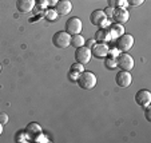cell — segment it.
<instances>
[{"instance_id":"6da1fadb","label":"cell","mask_w":151,"mask_h":143,"mask_svg":"<svg viewBox=\"0 0 151 143\" xmlns=\"http://www.w3.org/2000/svg\"><path fill=\"white\" fill-rule=\"evenodd\" d=\"M78 86L83 90H92L98 83L96 75L91 71H83L80 72L79 78H78Z\"/></svg>"},{"instance_id":"7a4b0ae2","label":"cell","mask_w":151,"mask_h":143,"mask_svg":"<svg viewBox=\"0 0 151 143\" xmlns=\"http://www.w3.org/2000/svg\"><path fill=\"white\" fill-rule=\"evenodd\" d=\"M135 66V62H134V57L131 56L130 54H123L118 55L116 57V67H119L122 71H131Z\"/></svg>"},{"instance_id":"3957f363","label":"cell","mask_w":151,"mask_h":143,"mask_svg":"<svg viewBox=\"0 0 151 143\" xmlns=\"http://www.w3.org/2000/svg\"><path fill=\"white\" fill-rule=\"evenodd\" d=\"M71 42V35L67 34L66 31H59L52 36V43L58 48H67Z\"/></svg>"},{"instance_id":"277c9868","label":"cell","mask_w":151,"mask_h":143,"mask_svg":"<svg viewBox=\"0 0 151 143\" xmlns=\"http://www.w3.org/2000/svg\"><path fill=\"white\" fill-rule=\"evenodd\" d=\"M134 46V36L128 34H123L118 37L116 40V48L120 52H127L132 48Z\"/></svg>"},{"instance_id":"5b68a950","label":"cell","mask_w":151,"mask_h":143,"mask_svg":"<svg viewBox=\"0 0 151 143\" xmlns=\"http://www.w3.org/2000/svg\"><path fill=\"white\" fill-rule=\"evenodd\" d=\"M76 50V52H75V62H78V63L80 64H87L91 60V50L88 48V47H86V46H82L79 47V48H75Z\"/></svg>"},{"instance_id":"8992f818","label":"cell","mask_w":151,"mask_h":143,"mask_svg":"<svg viewBox=\"0 0 151 143\" xmlns=\"http://www.w3.org/2000/svg\"><path fill=\"white\" fill-rule=\"evenodd\" d=\"M90 22H91L92 26H98V27H102V28L107 27V16L104 15V12L102 9L92 11L91 15H90Z\"/></svg>"},{"instance_id":"52a82bcc","label":"cell","mask_w":151,"mask_h":143,"mask_svg":"<svg viewBox=\"0 0 151 143\" xmlns=\"http://www.w3.org/2000/svg\"><path fill=\"white\" fill-rule=\"evenodd\" d=\"M82 28H83L82 20L76 16L70 17V19L66 22V32L70 35L80 34V32H82Z\"/></svg>"},{"instance_id":"ba28073f","label":"cell","mask_w":151,"mask_h":143,"mask_svg":"<svg viewBox=\"0 0 151 143\" xmlns=\"http://www.w3.org/2000/svg\"><path fill=\"white\" fill-rule=\"evenodd\" d=\"M132 82V76L130 74V71H119L115 75V83L122 88H126L131 84Z\"/></svg>"},{"instance_id":"9c48e42d","label":"cell","mask_w":151,"mask_h":143,"mask_svg":"<svg viewBox=\"0 0 151 143\" xmlns=\"http://www.w3.org/2000/svg\"><path fill=\"white\" fill-rule=\"evenodd\" d=\"M135 102H137L138 106L140 107H146L150 106L151 103V92L148 90H139V91L135 94Z\"/></svg>"},{"instance_id":"30bf717a","label":"cell","mask_w":151,"mask_h":143,"mask_svg":"<svg viewBox=\"0 0 151 143\" xmlns=\"http://www.w3.org/2000/svg\"><path fill=\"white\" fill-rule=\"evenodd\" d=\"M112 19L119 24L127 23L128 19H130V14L124 7H116V8H114V12H112Z\"/></svg>"},{"instance_id":"8fae6325","label":"cell","mask_w":151,"mask_h":143,"mask_svg":"<svg viewBox=\"0 0 151 143\" xmlns=\"http://www.w3.org/2000/svg\"><path fill=\"white\" fill-rule=\"evenodd\" d=\"M36 6V0H16V8L22 14L31 12Z\"/></svg>"},{"instance_id":"7c38bea8","label":"cell","mask_w":151,"mask_h":143,"mask_svg":"<svg viewBox=\"0 0 151 143\" xmlns=\"http://www.w3.org/2000/svg\"><path fill=\"white\" fill-rule=\"evenodd\" d=\"M55 11L58 15H67L72 11V4L70 0H59L55 4Z\"/></svg>"},{"instance_id":"4fadbf2b","label":"cell","mask_w":151,"mask_h":143,"mask_svg":"<svg viewBox=\"0 0 151 143\" xmlns=\"http://www.w3.org/2000/svg\"><path fill=\"white\" fill-rule=\"evenodd\" d=\"M109 46L107 44H103V43H98L95 44L94 47L91 48V54L94 55L95 57L100 59V57H106L109 55Z\"/></svg>"},{"instance_id":"5bb4252c","label":"cell","mask_w":151,"mask_h":143,"mask_svg":"<svg viewBox=\"0 0 151 143\" xmlns=\"http://www.w3.org/2000/svg\"><path fill=\"white\" fill-rule=\"evenodd\" d=\"M111 40V34H110L109 28H100L95 32V42L96 43H109Z\"/></svg>"},{"instance_id":"9a60e30c","label":"cell","mask_w":151,"mask_h":143,"mask_svg":"<svg viewBox=\"0 0 151 143\" xmlns=\"http://www.w3.org/2000/svg\"><path fill=\"white\" fill-rule=\"evenodd\" d=\"M40 132H42V127H40V124H37V123H29L28 126L26 127V134H27V137L28 138H32V137H36V135H39Z\"/></svg>"},{"instance_id":"2e32d148","label":"cell","mask_w":151,"mask_h":143,"mask_svg":"<svg viewBox=\"0 0 151 143\" xmlns=\"http://www.w3.org/2000/svg\"><path fill=\"white\" fill-rule=\"evenodd\" d=\"M110 34H111V39H118L120 35L124 34V28H123L122 24L119 23H115V24H111L109 28Z\"/></svg>"},{"instance_id":"e0dca14e","label":"cell","mask_w":151,"mask_h":143,"mask_svg":"<svg viewBox=\"0 0 151 143\" xmlns=\"http://www.w3.org/2000/svg\"><path fill=\"white\" fill-rule=\"evenodd\" d=\"M84 37L82 36L80 34L76 35H71V42H70V46H72L74 48H79V47L84 46Z\"/></svg>"},{"instance_id":"ac0fdd59","label":"cell","mask_w":151,"mask_h":143,"mask_svg":"<svg viewBox=\"0 0 151 143\" xmlns=\"http://www.w3.org/2000/svg\"><path fill=\"white\" fill-rule=\"evenodd\" d=\"M104 64H106V67H107V68H111V70L115 68V67H116V57L107 55V56H106Z\"/></svg>"},{"instance_id":"d6986e66","label":"cell","mask_w":151,"mask_h":143,"mask_svg":"<svg viewBox=\"0 0 151 143\" xmlns=\"http://www.w3.org/2000/svg\"><path fill=\"white\" fill-rule=\"evenodd\" d=\"M56 16H58V14H56L55 9H47L46 14H44V17L48 19V20H55L56 19Z\"/></svg>"},{"instance_id":"ffe728a7","label":"cell","mask_w":151,"mask_h":143,"mask_svg":"<svg viewBox=\"0 0 151 143\" xmlns=\"http://www.w3.org/2000/svg\"><path fill=\"white\" fill-rule=\"evenodd\" d=\"M34 140H35V142H50V140H48V138H47L46 135H43L42 132H40L39 135H36Z\"/></svg>"},{"instance_id":"44dd1931","label":"cell","mask_w":151,"mask_h":143,"mask_svg":"<svg viewBox=\"0 0 151 143\" xmlns=\"http://www.w3.org/2000/svg\"><path fill=\"white\" fill-rule=\"evenodd\" d=\"M68 75H70V79H71L72 82H76V80H78V78H79V75H80V72L74 71V70H71Z\"/></svg>"},{"instance_id":"7402d4cb","label":"cell","mask_w":151,"mask_h":143,"mask_svg":"<svg viewBox=\"0 0 151 143\" xmlns=\"http://www.w3.org/2000/svg\"><path fill=\"white\" fill-rule=\"evenodd\" d=\"M71 70H74V71H78V72H83V71H84V70H83V64L78 63V62H75V64H72Z\"/></svg>"},{"instance_id":"603a6c76","label":"cell","mask_w":151,"mask_h":143,"mask_svg":"<svg viewBox=\"0 0 151 143\" xmlns=\"http://www.w3.org/2000/svg\"><path fill=\"white\" fill-rule=\"evenodd\" d=\"M0 123L1 124L8 123V115L6 112H0Z\"/></svg>"},{"instance_id":"cb8c5ba5","label":"cell","mask_w":151,"mask_h":143,"mask_svg":"<svg viewBox=\"0 0 151 143\" xmlns=\"http://www.w3.org/2000/svg\"><path fill=\"white\" fill-rule=\"evenodd\" d=\"M143 1H145V0H127V4H130V6H132V7H138V6H140Z\"/></svg>"},{"instance_id":"d4e9b609","label":"cell","mask_w":151,"mask_h":143,"mask_svg":"<svg viewBox=\"0 0 151 143\" xmlns=\"http://www.w3.org/2000/svg\"><path fill=\"white\" fill-rule=\"evenodd\" d=\"M107 1H109V6L112 7V8H116L120 4V0H107Z\"/></svg>"},{"instance_id":"484cf974","label":"cell","mask_w":151,"mask_h":143,"mask_svg":"<svg viewBox=\"0 0 151 143\" xmlns=\"http://www.w3.org/2000/svg\"><path fill=\"white\" fill-rule=\"evenodd\" d=\"M103 12H104V15H106L107 17H112V12H114V8L109 6V7H107V8H106Z\"/></svg>"},{"instance_id":"4316f807","label":"cell","mask_w":151,"mask_h":143,"mask_svg":"<svg viewBox=\"0 0 151 143\" xmlns=\"http://www.w3.org/2000/svg\"><path fill=\"white\" fill-rule=\"evenodd\" d=\"M145 116H146V120L147 122H151V114H150V106H146L145 107Z\"/></svg>"},{"instance_id":"83f0119b","label":"cell","mask_w":151,"mask_h":143,"mask_svg":"<svg viewBox=\"0 0 151 143\" xmlns=\"http://www.w3.org/2000/svg\"><path fill=\"white\" fill-rule=\"evenodd\" d=\"M109 55L110 56H114V57H118V55H119V50L115 47L114 50H109Z\"/></svg>"},{"instance_id":"f1b7e54d","label":"cell","mask_w":151,"mask_h":143,"mask_svg":"<svg viewBox=\"0 0 151 143\" xmlns=\"http://www.w3.org/2000/svg\"><path fill=\"white\" fill-rule=\"evenodd\" d=\"M95 43H96V42H95V39H90L88 42H87V44H86V47H88V48L91 50L92 47L95 46Z\"/></svg>"},{"instance_id":"f546056e","label":"cell","mask_w":151,"mask_h":143,"mask_svg":"<svg viewBox=\"0 0 151 143\" xmlns=\"http://www.w3.org/2000/svg\"><path fill=\"white\" fill-rule=\"evenodd\" d=\"M44 1H46L48 6H55V4H56L59 0H44Z\"/></svg>"},{"instance_id":"4dcf8cb0","label":"cell","mask_w":151,"mask_h":143,"mask_svg":"<svg viewBox=\"0 0 151 143\" xmlns=\"http://www.w3.org/2000/svg\"><path fill=\"white\" fill-rule=\"evenodd\" d=\"M1 134H3V124L0 123V135H1Z\"/></svg>"},{"instance_id":"1f68e13d","label":"cell","mask_w":151,"mask_h":143,"mask_svg":"<svg viewBox=\"0 0 151 143\" xmlns=\"http://www.w3.org/2000/svg\"><path fill=\"white\" fill-rule=\"evenodd\" d=\"M0 71H1V64H0Z\"/></svg>"}]
</instances>
